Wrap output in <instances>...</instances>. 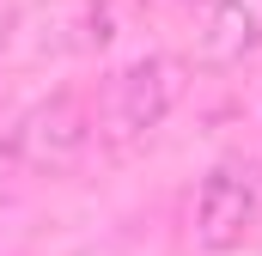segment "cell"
Here are the masks:
<instances>
[{
  "label": "cell",
  "mask_w": 262,
  "mask_h": 256,
  "mask_svg": "<svg viewBox=\"0 0 262 256\" xmlns=\"http://www.w3.org/2000/svg\"><path fill=\"white\" fill-rule=\"evenodd\" d=\"M12 31H18V0H0V61L12 49Z\"/></svg>",
  "instance_id": "6"
},
{
  "label": "cell",
  "mask_w": 262,
  "mask_h": 256,
  "mask_svg": "<svg viewBox=\"0 0 262 256\" xmlns=\"http://www.w3.org/2000/svg\"><path fill=\"white\" fill-rule=\"evenodd\" d=\"M262 43V18L250 0H207L195 25V61L201 67H238Z\"/></svg>",
  "instance_id": "4"
},
{
  "label": "cell",
  "mask_w": 262,
  "mask_h": 256,
  "mask_svg": "<svg viewBox=\"0 0 262 256\" xmlns=\"http://www.w3.org/2000/svg\"><path fill=\"white\" fill-rule=\"evenodd\" d=\"M189 67L177 61V55H140V61L116 67L110 79H104V92H98V116H92V128H98V140L104 146H134V140H146L152 128L165 122L171 110H177V98H183V79Z\"/></svg>",
  "instance_id": "1"
},
{
  "label": "cell",
  "mask_w": 262,
  "mask_h": 256,
  "mask_svg": "<svg viewBox=\"0 0 262 256\" xmlns=\"http://www.w3.org/2000/svg\"><path fill=\"white\" fill-rule=\"evenodd\" d=\"M92 134H98V128H92V98H85L79 86H61V92L37 98V104L18 116V153H25L31 171L61 177V171H73V165L85 159Z\"/></svg>",
  "instance_id": "2"
},
{
  "label": "cell",
  "mask_w": 262,
  "mask_h": 256,
  "mask_svg": "<svg viewBox=\"0 0 262 256\" xmlns=\"http://www.w3.org/2000/svg\"><path fill=\"white\" fill-rule=\"evenodd\" d=\"M18 171H25V153H18V116H12V122L0 116V183L18 177Z\"/></svg>",
  "instance_id": "5"
},
{
  "label": "cell",
  "mask_w": 262,
  "mask_h": 256,
  "mask_svg": "<svg viewBox=\"0 0 262 256\" xmlns=\"http://www.w3.org/2000/svg\"><path fill=\"white\" fill-rule=\"evenodd\" d=\"M256 183H250V171H232V165H220V171H207L195 189V244L207 250H232V244H244V232L256 226Z\"/></svg>",
  "instance_id": "3"
}]
</instances>
